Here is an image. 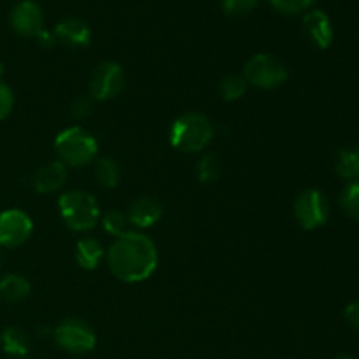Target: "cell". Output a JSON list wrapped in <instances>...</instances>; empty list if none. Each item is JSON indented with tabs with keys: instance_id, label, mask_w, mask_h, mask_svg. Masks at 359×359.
I'll use <instances>...</instances> for the list:
<instances>
[{
	"instance_id": "6da1fadb",
	"label": "cell",
	"mask_w": 359,
	"mask_h": 359,
	"mask_svg": "<svg viewBox=\"0 0 359 359\" xmlns=\"http://www.w3.org/2000/svg\"><path fill=\"white\" fill-rule=\"evenodd\" d=\"M109 272L126 284L144 283L158 266L156 244L142 231H126L109 248Z\"/></svg>"
},
{
	"instance_id": "7a4b0ae2",
	"label": "cell",
	"mask_w": 359,
	"mask_h": 359,
	"mask_svg": "<svg viewBox=\"0 0 359 359\" xmlns=\"http://www.w3.org/2000/svg\"><path fill=\"white\" fill-rule=\"evenodd\" d=\"M214 139V126L202 112L189 111L179 116L170 126L168 140L179 153H202Z\"/></svg>"
},
{
	"instance_id": "3957f363",
	"label": "cell",
	"mask_w": 359,
	"mask_h": 359,
	"mask_svg": "<svg viewBox=\"0 0 359 359\" xmlns=\"http://www.w3.org/2000/svg\"><path fill=\"white\" fill-rule=\"evenodd\" d=\"M58 209L67 228L79 233L93 230L100 221V207L97 198L84 189L63 191L58 198Z\"/></svg>"
},
{
	"instance_id": "277c9868",
	"label": "cell",
	"mask_w": 359,
	"mask_h": 359,
	"mask_svg": "<svg viewBox=\"0 0 359 359\" xmlns=\"http://www.w3.org/2000/svg\"><path fill=\"white\" fill-rule=\"evenodd\" d=\"M55 153L67 168L84 167L97 160L98 142L83 126H70L56 135Z\"/></svg>"
},
{
	"instance_id": "5b68a950",
	"label": "cell",
	"mask_w": 359,
	"mask_h": 359,
	"mask_svg": "<svg viewBox=\"0 0 359 359\" xmlns=\"http://www.w3.org/2000/svg\"><path fill=\"white\" fill-rule=\"evenodd\" d=\"M242 77L248 86H255L258 90H277L287 81V69L273 55L256 53L245 62Z\"/></svg>"
},
{
	"instance_id": "8992f818",
	"label": "cell",
	"mask_w": 359,
	"mask_h": 359,
	"mask_svg": "<svg viewBox=\"0 0 359 359\" xmlns=\"http://www.w3.org/2000/svg\"><path fill=\"white\" fill-rule=\"evenodd\" d=\"M53 340L65 353L83 356L97 346V333L84 319L67 318L53 330Z\"/></svg>"
},
{
	"instance_id": "52a82bcc",
	"label": "cell",
	"mask_w": 359,
	"mask_h": 359,
	"mask_svg": "<svg viewBox=\"0 0 359 359\" xmlns=\"http://www.w3.org/2000/svg\"><path fill=\"white\" fill-rule=\"evenodd\" d=\"M294 219L304 230H318L325 226L330 217V202L319 189H305L294 200Z\"/></svg>"
},
{
	"instance_id": "ba28073f",
	"label": "cell",
	"mask_w": 359,
	"mask_h": 359,
	"mask_svg": "<svg viewBox=\"0 0 359 359\" xmlns=\"http://www.w3.org/2000/svg\"><path fill=\"white\" fill-rule=\"evenodd\" d=\"M125 88V70L118 62L105 60L95 67L90 79V97L95 102H107L118 97Z\"/></svg>"
},
{
	"instance_id": "9c48e42d",
	"label": "cell",
	"mask_w": 359,
	"mask_h": 359,
	"mask_svg": "<svg viewBox=\"0 0 359 359\" xmlns=\"http://www.w3.org/2000/svg\"><path fill=\"white\" fill-rule=\"evenodd\" d=\"M34 233V223L27 212L7 209L0 212V248L16 249L23 245Z\"/></svg>"
},
{
	"instance_id": "30bf717a",
	"label": "cell",
	"mask_w": 359,
	"mask_h": 359,
	"mask_svg": "<svg viewBox=\"0 0 359 359\" xmlns=\"http://www.w3.org/2000/svg\"><path fill=\"white\" fill-rule=\"evenodd\" d=\"M9 23L21 37H37L44 30V13L34 0H21L11 9Z\"/></svg>"
},
{
	"instance_id": "8fae6325",
	"label": "cell",
	"mask_w": 359,
	"mask_h": 359,
	"mask_svg": "<svg viewBox=\"0 0 359 359\" xmlns=\"http://www.w3.org/2000/svg\"><path fill=\"white\" fill-rule=\"evenodd\" d=\"M302 30L314 48L328 49L333 42V25L328 14L321 9H311L304 14Z\"/></svg>"
},
{
	"instance_id": "7c38bea8",
	"label": "cell",
	"mask_w": 359,
	"mask_h": 359,
	"mask_svg": "<svg viewBox=\"0 0 359 359\" xmlns=\"http://www.w3.org/2000/svg\"><path fill=\"white\" fill-rule=\"evenodd\" d=\"M67 177H69V168L62 161L55 160L42 165L32 177V186L39 195H51V193L60 191L65 186Z\"/></svg>"
},
{
	"instance_id": "4fadbf2b",
	"label": "cell",
	"mask_w": 359,
	"mask_h": 359,
	"mask_svg": "<svg viewBox=\"0 0 359 359\" xmlns=\"http://www.w3.org/2000/svg\"><path fill=\"white\" fill-rule=\"evenodd\" d=\"M161 216H163V209H161L160 202L151 196H140V198L133 200L126 212L128 223L139 230L153 228L161 219Z\"/></svg>"
},
{
	"instance_id": "5bb4252c",
	"label": "cell",
	"mask_w": 359,
	"mask_h": 359,
	"mask_svg": "<svg viewBox=\"0 0 359 359\" xmlns=\"http://www.w3.org/2000/svg\"><path fill=\"white\" fill-rule=\"evenodd\" d=\"M56 41L70 48H86L91 41V30L86 21L79 18H65L55 27Z\"/></svg>"
},
{
	"instance_id": "9a60e30c",
	"label": "cell",
	"mask_w": 359,
	"mask_h": 359,
	"mask_svg": "<svg viewBox=\"0 0 359 359\" xmlns=\"http://www.w3.org/2000/svg\"><path fill=\"white\" fill-rule=\"evenodd\" d=\"M32 293V284L27 277L18 273H7L0 279V300L6 304H20Z\"/></svg>"
},
{
	"instance_id": "2e32d148",
	"label": "cell",
	"mask_w": 359,
	"mask_h": 359,
	"mask_svg": "<svg viewBox=\"0 0 359 359\" xmlns=\"http://www.w3.org/2000/svg\"><path fill=\"white\" fill-rule=\"evenodd\" d=\"M105 255L107 251L104 249V245L91 237L81 238L76 244V263L83 270L98 269V265L105 259Z\"/></svg>"
},
{
	"instance_id": "e0dca14e",
	"label": "cell",
	"mask_w": 359,
	"mask_h": 359,
	"mask_svg": "<svg viewBox=\"0 0 359 359\" xmlns=\"http://www.w3.org/2000/svg\"><path fill=\"white\" fill-rule=\"evenodd\" d=\"M0 347L11 358H25L30 351V339L21 328L11 326L0 335Z\"/></svg>"
},
{
	"instance_id": "ac0fdd59",
	"label": "cell",
	"mask_w": 359,
	"mask_h": 359,
	"mask_svg": "<svg viewBox=\"0 0 359 359\" xmlns=\"http://www.w3.org/2000/svg\"><path fill=\"white\" fill-rule=\"evenodd\" d=\"M335 170L346 181H359V144L340 151L337 156Z\"/></svg>"
},
{
	"instance_id": "d6986e66",
	"label": "cell",
	"mask_w": 359,
	"mask_h": 359,
	"mask_svg": "<svg viewBox=\"0 0 359 359\" xmlns=\"http://www.w3.org/2000/svg\"><path fill=\"white\" fill-rule=\"evenodd\" d=\"M95 177H97V182L102 188H116L119 184V179H121L119 165L112 158H98L95 161Z\"/></svg>"
},
{
	"instance_id": "ffe728a7",
	"label": "cell",
	"mask_w": 359,
	"mask_h": 359,
	"mask_svg": "<svg viewBox=\"0 0 359 359\" xmlns=\"http://www.w3.org/2000/svg\"><path fill=\"white\" fill-rule=\"evenodd\" d=\"M221 172H223L221 160L214 153H209L200 158L195 174L202 184H212V182H216L221 177Z\"/></svg>"
},
{
	"instance_id": "44dd1931",
	"label": "cell",
	"mask_w": 359,
	"mask_h": 359,
	"mask_svg": "<svg viewBox=\"0 0 359 359\" xmlns=\"http://www.w3.org/2000/svg\"><path fill=\"white\" fill-rule=\"evenodd\" d=\"M248 91V83L242 76H226L219 83V97L224 102H237Z\"/></svg>"
},
{
	"instance_id": "7402d4cb",
	"label": "cell",
	"mask_w": 359,
	"mask_h": 359,
	"mask_svg": "<svg viewBox=\"0 0 359 359\" xmlns=\"http://www.w3.org/2000/svg\"><path fill=\"white\" fill-rule=\"evenodd\" d=\"M340 207L353 219H359V181H351L340 193Z\"/></svg>"
},
{
	"instance_id": "603a6c76",
	"label": "cell",
	"mask_w": 359,
	"mask_h": 359,
	"mask_svg": "<svg viewBox=\"0 0 359 359\" xmlns=\"http://www.w3.org/2000/svg\"><path fill=\"white\" fill-rule=\"evenodd\" d=\"M128 224L130 223H128V217H126V214L121 212V210H118V209L109 210L107 214H104V216H102V226H104V230L116 238L121 237L123 233H126V231H128Z\"/></svg>"
},
{
	"instance_id": "cb8c5ba5",
	"label": "cell",
	"mask_w": 359,
	"mask_h": 359,
	"mask_svg": "<svg viewBox=\"0 0 359 359\" xmlns=\"http://www.w3.org/2000/svg\"><path fill=\"white\" fill-rule=\"evenodd\" d=\"M283 14H305L312 9L316 0H269Z\"/></svg>"
},
{
	"instance_id": "d4e9b609",
	"label": "cell",
	"mask_w": 359,
	"mask_h": 359,
	"mask_svg": "<svg viewBox=\"0 0 359 359\" xmlns=\"http://www.w3.org/2000/svg\"><path fill=\"white\" fill-rule=\"evenodd\" d=\"M258 0H223V11L231 18H242L252 13Z\"/></svg>"
},
{
	"instance_id": "484cf974",
	"label": "cell",
	"mask_w": 359,
	"mask_h": 359,
	"mask_svg": "<svg viewBox=\"0 0 359 359\" xmlns=\"http://www.w3.org/2000/svg\"><path fill=\"white\" fill-rule=\"evenodd\" d=\"M14 109V93L2 79H0V121L9 118Z\"/></svg>"
},
{
	"instance_id": "4316f807",
	"label": "cell",
	"mask_w": 359,
	"mask_h": 359,
	"mask_svg": "<svg viewBox=\"0 0 359 359\" xmlns=\"http://www.w3.org/2000/svg\"><path fill=\"white\" fill-rule=\"evenodd\" d=\"M93 98L88 95V97H79L74 100L72 107H70V114H72V118L76 119H84L88 118V116L91 114V111H93Z\"/></svg>"
},
{
	"instance_id": "83f0119b",
	"label": "cell",
	"mask_w": 359,
	"mask_h": 359,
	"mask_svg": "<svg viewBox=\"0 0 359 359\" xmlns=\"http://www.w3.org/2000/svg\"><path fill=\"white\" fill-rule=\"evenodd\" d=\"M344 318H346V321L353 328L359 330V300L351 302L349 305H346V309H344Z\"/></svg>"
},
{
	"instance_id": "f1b7e54d",
	"label": "cell",
	"mask_w": 359,
	"mask_h": 359,
	"mask_svg": "<svg viewBox=\"0 0 359 359\" xmlns=\"http://www.w3.org/2000/svg\"><path fill=\"white\" fill-rule=\"evenodd\" d=\"M35 39H37L39 44H41L42 48H53L56 42L55 34H51V32H48V30H42Z\"/></svg>"
},
{
	"instance_id": "f546056e",
	"label": "cell",
	"mask_w": 359,
	"mask_h": 359,
	"mask_svg": "<svg viewBox=\"0 0 359 359\" xmlns=\"http://www.w3.org/2000/svg\"><path fill=\"white\" fill-rule=\"evenodd\" d=\"M4 258H6V256H4V249L0 248V266H2V263H4Z\"/></svg>"
},
{
	"instance_id": "4dcf8cb0",
	"label": "cell",
	"mask_w": 359,
	"mask_h": 359,
	"mask_svg": "<svg viewBox=\"0 0 359 359\" xmlns=\"http://www.w3.org/2000/svg\"><path fill=\"white\" fill-rule=\"evenodd\" d=\"M4 72H6V67H4V63L0 62V77L4 76Z\"/></svg>"
},
{
	"instance_id": "1f68e13d",
	"label": "cell",
	"mask_w": 359,
	"mask_h": 359,
	"mask_svg": "<svg viewBox=\"0 0 359 359\" xmlns=\"http://www.w3.org/2000/svg\"><path fill=\"white\" fill-rule=\"evenodd\" d=\"M337 359H354L353 356H347V354H344V356H339Z\"/></svg>"
}]
</instances>
